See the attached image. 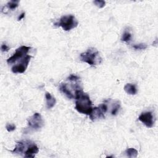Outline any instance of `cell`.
I'll list each match as a JSON object with an SVG mask.
<instances>
[{"label":"cell","instance_id":"4","mask_svg":"<svg viewBox=\"0 0 158 158\" xmlns=\"http://www.w3.org/2000/svg\"><path fill=\"white\" fill-rule=\"evenodd\" d=\"M31 49V47L27 46H21L20 47L18 48L14 54L10 57L7 60V62L9 65L18 62L22 58H23L26 55H27V52Z\"/></svg>","mask_w":158,"mask_h":158},{"label":"cell","instance_id":"7","mask_svg":"<svg viewBox=\"0 0 158 158\" xmlns=\"http://www.w3.org/2000/svg\"><path fill=\"white\" fill-rule=\"evenodd\" d=\"M107 110V106L106 104H100L98 107L93 108L89 115V118L92 121L104 118V114Z\"/></svg>","mask_w":158,"mask_h":158},{"label":"cell","instance_id":"16","mask_svg":"<svg viewBox=\"0 0 158 158\" xmlns=\"http://www.w3.org/2000/svg\"><path fill=\"white\" fill-rule=\"evenodd\" d=\"M120 107V104L118 101L116 102L114 104V106L112 107V110H111V114L112 115H116V114L117 113V112L118 111Z\"/></svg>","mask_w":158,"mask_h":158},{"label":"cell","instance_id":"22","mask_svg":"<svg viewBox=\"0 0 158 158\" xmlns=\"http://www.w3.org/2000/svg\"><path fill=\"white\" fill-rule=\"evenodd\" d=\"M25 17V12H23L22 14H21L19 16V17H18V20H20L21 19H22L23 17Z\"/></svg>","mask_w":158,"mask_h":158},{"label":"cell","instance_id":"17","mask_svg":"<svg viewBox=\"0 0 158 158\" xmlns=\"http://www.w3.org/2000/svg\"><path fill=\"white\" fill-rule=\"evenodd\" d=\"M19 3V1H10L7 4V6L10 9H15L18 7Z\"/></svg>","mask_w":158,"mask_h":158},{"label":"cell","instance_id":"5","mask_svg":"<svg viewBox=\"0 0 158 158\" xmlns=\"http://www.w3.org/2000/svg\"><path fill=\"white\" fill-rule=\"evenodd\" d=\"M28 127L34 130L37 131L41 128L44 125V121L40 114L36 112L28 118Z\"/></svg>","mask_w":158,"mask_h":158},{"label":"cell","instance_id":"3","mask_svg":"<svg viewBox=\"0 0 158 158\" xmlns=\"http://www.w3.org/2000/svg\"><path fill=\"white\" fill-rule=\"evenodd\" d=\"M78 22L73 15H67L62 16L60 20L54 23V26L61 27L65 31H69L78 26Z\"/></svg>","mask_w":158,"mask_h":158},{"label":"cell","instance_id":"9","mask_svg":"<svg viewBox=\"0 0 158 158\" xmlns=\"http://www.w3.org/2000/svg\"><path fill=\"white\" fill-rule=\"evenodd\" d=\"M39 152V148L35 144L33 143H29L27 149L25 150L23 157H34L35 155Z\"/></svg>","mask_w":158,"mask_h":158},{"label":"cell","instance_id":"20","mask_svg":"<svg viewBox=\"0 0 158 158\" xmlns=\"http://www.w3.org/2000/svg\"><path fill=\"white\" fill-rule=\"evenodd\" d=\"M6 128L9 132H11L15 130L16 127L13 123H7L6 125Z\"/></svg>","mask_w":158,"mask_h":158},{"label":"cell","instance_id":"13","mask_svg":"<svg viewBox=\"0 0 158 158\" xmlns=\"http://www.w3.org/2000/svg\"><path fill=\"white\" fill-rule=\"evenodd\" d=\"M125 91L130 95H135L137 93V89L135 85L131 83H127L124 86L123 88Z\"/></svg>","mask_w":158,"mask_h":158},{"label":"cell","instance_id":"10","mask_svg":"<svg viewBox=\"0 0 158 158\" xmlns=\"http://www.w3.org/2000/svg\"><path fill=\"white\" fill-rule=\"evenodd\" d=\"M59 89L61 92H62L68 98L73 99L75 98V95L72 93L70 88L66 83H61L59 86Z\"/></svg>","mask_w":158,"mask_h":158},{"label":"cell","instance_id":"12","mask_svg":"<svg viewBox=\"0 0 158 158\" xmlns=\"http://www.w3.org/2000/svg\"><path fill=\"white\" fill-rule=\"evenodd\" d=\"M45 98H46V106H47V108L48 109H51L52 107H53L56 104V99L55 98H54L51 93L46 92L45 94Z\"/></svg>","mask_w":158,"mask_h":158},{"label":"cell","instance_id":"14","mask_svg":"<svg viewBox=\"0 0 158 158\" xmlns=\"http://www.w3.org/2000/svg\"><path fill=\"white\" fill-rule=\"evenodd\" d=\"M125 153H126L127 156L129 157H136L138 152L137 150L135 149V148H128L125 151Z\"/></svg>","mask_w":158,"mask_h":158},{"label":"cell","instance_id":"2","mask_svg":"<svg viewBox=\"0 0 158 158\" xmlns=\"http://www.w3.org/2000/svg\"><path fill=\"white\" fill-rule=\"evenodd\" d=\"M80 58L81 61L91 66L99 65L102 62L99 51L94 48H88L86 52L80 54Z\"/></svg>","mask_w":158,"mask_h":158},{"label":"cell","instance_id":"6","mask_svg":"<svg viewBox=\"0 0 158 158\" xmlns=\"http://www.w3.org/2000/svg\"><path fill=\"white\" fill-rule=\"evenodd\" d=\"M31 58V56H30L28 54L26 55L23 58L20 59V61L17 62V64L12 66V67L11 68L12 72L14 73H23L26 70Z\"/></svg>","mask_w":158,"mask_h":158},{"label":"cell","instance_id":"1","mask_svg":"<svg viewBox=\"0 0 158 158\" xmlns=\"http://www.w3.org/2000/svg\"><path fill=\"white\" fill-rule=\"evenodd\" d=\"M75 99L76 100V110L81 114L89 115L93 108L92 102L90 100L89 95L87 93H84L82 89H78L75 91Z\"/></svg>","mask_w":158,"mask_h":158},{"label":"cell","instance_id":"19","mask_svg":"<svg viewBox=\"0 0 158 158\" xmlns=\"http://www.w3.org/2000/svg\"><path fill=\"white\" fill-rule=\"evenodd\" d=\"M147 47L148 46L145 43H139V44H137L133 46V48H135V49H140V50L145 49L147 48Z\"/></svg>","mask_w":158,"mask_h":158},{"label":"cell","instance_id":"15","mask_svg":"<svg viewBox=\"0 0 158 158\" xmlns=\"http://www.w3.org/2000/svg\"><path fill=\"white\" fill-rule=\"evenodd\" d=\"M131 39V35L129 31H125V32L123 33L121 40L125 42H129Z\"/></svg>","mask_w":158,"mask_h":158},{"label":"cell","instance_id":"8","mask_svg":"<svg viewBox=\"0 0 158 158\" xmlns=\"http://www.w3.org/2000/svg\"><path fill=\"white\" fill-rule=\"evenodd\" d=\"M138 120L148 128H152L154 125L153 116L151 112H142L139 116Z\"/></svg>","mask_w":158,"mask_h":158},{"label":"cell","instance_id":"11","mask_svg":"<svg viewBox=\"0 0 158 158\" xmlns=\"http://www.w3.org/2000/svg\"><path fill=\"white\" fill-rule=\"evenodd\" d=\"M28 143H29V141L25 142V143L22 142V141L17 142L15 148L14 149V150L12 151V152H13L14 154H24L25 148L27 146Z\"/></svg>","mask_w":158,"mask_h":158},{"label":"cell","instance_id":"18","mask_svg":"<svg viewBox=\"0 0 158 158\" xmlns=\"http://www.w3.org/2000/svg\"><path fill=\"white\" fill-rule=\"evenodd\" d=\"M93 3L99 8H102L105 6L106 4V2L104 1H102V0H96L93 1Z\"/></svg>","mask_w":158,"mask_h":158},{"label":"cell","instance_id":"21","mask_svg":"<svg viewBox=\"0 0 158 158\" xmlns=\"http://www.w3.org/2000/svg\"><path fill=\"white\" fill-rule=\"evenodd\" d=\"M1 49L2 52H6V51H9V48L6 44H2L1 46Z\"/></svg>","mask_w":158,"mask_h":158}]
</instances>
